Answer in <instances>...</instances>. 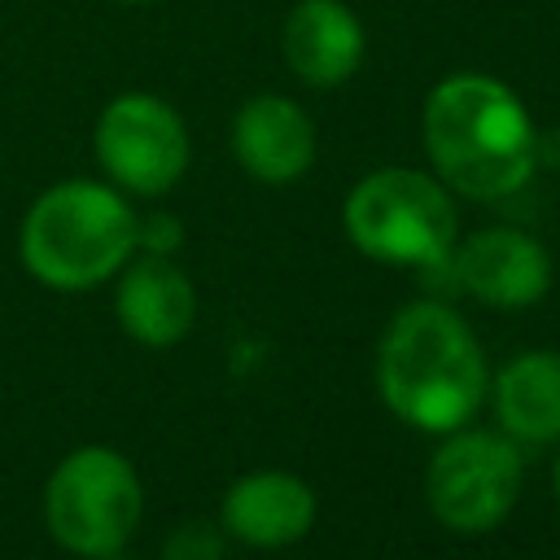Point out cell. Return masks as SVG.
I'll return each mask as SVG.
<instances>
[{"instance_id": "6da1fadb", "label": "cell", "mask_w": 560, "mask_h": 560, "mask_svg": "<svg viewBox=\"0 0 560 560\" xmlns=\"http://www.w3.org/2000/svg\"><path fill=\"white\" fill-rule=\"evenodd\" d=\"M424 153L451 192L503 201L538 166V131L521 96L494 74H451L424 101Z\"/></svg>"}, {"instance_id": "7a4b0ae2", "label": "cell", "mask_w": 560, "mask_h": 560, "mask_svg": "<svg viewBox=\"0 0 560 560\" xmlns=\"http://www.w3.org/2000/svg\"><path fill=\"white\" fill-rule=\"evenodd\" d=\"M376 389L402 424L451 433L481 407L490 368L477 332L451 306L411 302L389 319L376 346Z\"/></svg>"}, {"instance_id": "3957f363", "label": "cell", "mask_w": 560, "mask_h": 560, "mask_svg": "<svg viewBox=\"0 0 560 560\" xmlns=\"http://www.w3.org/2000/svg\"><path fill=\"white\" fill-rule=\"evenodd\" d=\"M136 254V210L118 188L66 179L44 188L22 219L26 271L61 293H83L114 280Z\"/></svg>"}, {"instance_id": "277c9868", "label": "cell", "mask_w": 560, "mask_h": 560, "mask_svg": "<svg viewBox=\"0 0 560 560\" xmlns=\"http://www.w3.org/2000/svg\"><path fill=\"white\" fill-rule=\"evenodd\" d=\"M346 236L359 254L389 267H442L459 241L451 188L411 166H381L346 197Z\"/></svg>"}, {"instance_id": "5b68a950", "label": "cell", "mask_w": 560, "mask_h": 560, "mask_svg": "<svg viewBox=\"0 0 560 560\" xmlns=\"http://www.w3.org/2000/svg\"><path fill=\"white\" fill-rule=\"evenodd\" d=\"M144 512L131 459L114 446H74L44 481V525L57 547L101 560L127 547Z\"/></svg>"}, {"instance_id": "8992f818", "label": "cell", "mask_w": 560, "mask_h": 560, "mask_svg": "<svg viewBox=\"0 0 560 560\" xmlns=\"http://www.w3.org/2000/svg\"><path fill=\"white\" fill-rule=\"evenodd\" d=\"M525 486V459L508 433L451 429L424 468V499L451 534H490L508 521Z\"/></svg>"}, {"instance_id": "52a82bcc", "label": "cell", "mask_w": 560, "mask_h": 560, "mask_svg": "<svg viewBox=\"0 0 560 560\" xmlns=\"http://www.w3.org/2000/svg\"><path fill=\"white\" fill-rule=\"evenodd\" d=\"M188 153L184 118L149 92H122L96 118V158L105 175L136 197L175 188L188 171Z\"/></svg>"}, {"instance_id": "ba28073f", "label": "cell", "mask_w": 560, "mask_h": 560, "mask_svg": "<svg viewBox=\"0 0 560 560\" xmlns=\"http://www.w3.org/2000/svg\"><path fill=\"white\" fill-rule=\"evenodd\" d=\"M451 271L464 293L486 306H534L551 289V254L521 228H481L451 249Z\"/></svg>"}, {"instance_id": "9c48e42d", "label": "cell", "mask_w": 560, "mask_h": 560, "mask_svg": "<svg viewBox=\"0 0 560 560\" xmlns=\"http://www.w3.org/2000/svg\"><path fill=\"white\" fill-rule=\"evenodd\" d=\"M219 525L245 547H289L315 525V490L280 468L245 472L228 486Z\"/></svg>"}, {"instance_id": "30bf717a", "label": "cell", "mask_w": 560, "mask_h": 560, "mask_svg": "<svg viewBox=\"0 0 560 560\" xmlns=\"http://www.w3.org/2000/svg\"><path fill=\"white\" fill-rule=\"evenodd\" d=\"M232 153L258 184H293L315 162V127L298 101L262 92L236 109Z\"/></svg>"}, {"instance_id": "8fae6325", "label": "cell", "mask_w": 560, "mask_h": 560, "mask_svg": "<svg viewBox=\"0 0 560 560\" xmlns=\"http://www.w3.org/2000/svg\"><path fill=\"white\" fill-rule=\"evenodd\" d=\"M114 311L131 341L166 350L188 337V328L197 319V289L171 258L144 254L118 271Z\"/></svg>"}, {"instance_id": "7c38bea8", "label": "cell", "mask_w": 560, "mask_h": 560, "mask_svg": "<svg viewBox=\"0 0 560 560\" xmlns=\"http://www.w3.org/2000/svg\"><path fill=\"white\" fill-rule=\"evenodd\" d=\"M363 26L341 0H302L284 18V61L311 88H337L363 66Z\"/></svg>"}, {"instance_id": "4fadbf2b", "label": "cell", "mask_w": 560, "mask_h": 560, "mask_svg": "<svg viewBox=\"0 0 560 560\" xmlns=\"http://www.w3.org/2000/svg\"><path fill=\"white\" fill-rule=\"evenodd\" d=\"M486 394L512 442H560V350H525L508 359Z\"/></svg>"}, {"instance_id": "5bb4252c", "label": "cell", "mask_w": 560, "mask_h": 560, "mask_svg": "<svg viewBox=\"0 0 560 560\" xmlns=\"http://www.w3.org/2000/svg\"><path fill=\"white\" fill-rule=\"evenodd\" d=\"M162 560H223V525L184 521L179 529H171Z\"/></svg>"}, {"instance_id": "9a60e30c", "label": "cell", "mask_w": 560, "mask_h": 560, "mask_svg": "<svg viewBox=\"0 0 560 560\" xmlns=\"http://www.w3.org/2000/svg\"><path fill=\"white\" fill-rule=\"evenodd\" d=\"M184 241V228L171 219V214H149V219H136V249L144 254H162L171 258Z\"/></svg>"}, {"instance_id": "2e32d148", "label": "cell", "mask_w": 560, "mask_h": 560, "mask_svg": "<svg viewBox=\"0 0 560 560\" xmlns=\"http://www.w3.org/2000/svg\"><path fill=\"white\" fill-rule=\"evenodd\" d=\"M551 486H556V503H560V459H556V477H551Z\"/></svg>"}, {"instance_id": "e0dca14e", "label": "cell", "mask_w": 560, "mask_h": 560, "mask_svg": "<svg viewBox=\"0 0 560 560\" xmlns=\"http://www.w3.org/2000/svg\"><path fill=\"white\" fill-rule=\"evenodd\" d=\"M101 560H131V556H122V551H114V556H101Z\"/></svg>"}, {"instance_id": "ac0fdd59", "label": "cell", "mask_w": 560, "mask_h": 560, "mask_svg": "<svg viewBox=\"0 0 560 560\" xmlns=\"http://www.w3.org/2000/svg\"><path fill=\"white\" fill-rule=\"evenodd\" d=\"M122 4H149V0H122Z\"/></svg>"}]
</instances>
